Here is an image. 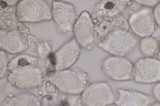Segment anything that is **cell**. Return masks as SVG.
I'll return each mask as SVG.
<instances>
[{"mask_svg":"<svg viewBox=\"0 0 160 106\" xmlns=\"http://www.w3.org/2000/svg\"><path fill=\"white\" fill-rule=\"evenodd\" d=\"M102 39L98 46L112 56L119 57L129 53L138 42L128 31L120 29L112 30Z\"/></svg>","mask_w":160,"mask_h":106,"instance_id":"obj_1","label":"cell"},{"mask_svg":"<svg viewBox=\"0 0 160 106\" xmlns=\"http://www.w3.org/2000/svg\"><path fill=\"white\" fill-rule=\"evenodd\" d=\"M52 82L62 92L75 95L81 94L89 85L86 73L77 68L59 71Z\"/></svg>","mask_w":160,"mask_h":106,"instance_id":"obj_2","label":"cell"},{"mask_svg":"<svg viewBox=\"0 0 160 106\" xmlns=\"http://www.w3.org/2000/svg\"><path fill=\"white\" fill-rule=\"evenodd\" d=\"M117 96V91L108 82H100L89 85L81 97L84 106H106L114 103Z\"/></svg>","mask_w":160,"mask_h":106,"instance_id":"obj_3","label":"cell"},{"mask_svg":"<svg viewBox=\"0 0 160 106\" xmlns=\"http://www.w3.org/2000/svg\"><path fill=\"white\" fill-rule=\"evenodd\" d=\"M16 16L20 21L37 22L50 19L52 13L48 4L42 0H24L17 5Z\"/></svg>","mask_w":160,"mask_h":106,"instance_id":"obj_4","label":"cell"},{"mask_svg":"<svg viewBox=\"0 0 160 106\" xmlns=\"http://www.w3.org/2000/svg\"><path fill=\"white\" fill-rule=\"evenodd\" d=\"M103 71L110 79L116 81L134 80V65L123 57L110 56L102 63Z\"/></svg>","mask_w":160,"mask_h":106,"instance_id":"obj_5","label":"cell"},{"mask_svg":"<svg viewBox=\"0 0 160 106\" xmlns=\"http://www.w3.org/2000/svg\"><path fill=\"white\" fill-rule=\"evenodd\" d=\"M134 80L150 84L160 82V60L152 57L139 59L134 65Z\"/></svg>","mask_w":160,"mask_h":106,"instance_id":"obj_6","label":"cell"},{"mask_svg":"<svg viewBox=\"0 0 160 106\" xmlns=\"http://www.w3.org/2000/svg\"><path fill=\"white\" fill-rule=\"evenodd\" d=\"M35 67L28 65L13 69L8 76V81L20 88L29 89L37 86L42 79L39 71Z\"/></svg>","mask_w":160,"mask_h":106,"instance_id":"obj_7","label":"cell"},{"mask_svg":"<svg viewBox=\"0 0 160 106\" xmlns=\"http://www.w3.org/2000/svg\"><path fill=\"white\" fill-rule=\"evenodd\" d=\"M155 21L152 10L144 8L132 14L128 20L130 27L137 35L150 37L155 30Z\"/></svg>","mask_w":160,"mask_h":106,"instance_id":"obj_8","label":"cell"},{"mask_svg":"<svg viewBox=\"0 0 160 106\" xmlns=\"http://www.w3.org/2000/svg\"><path fill=\"white\" fill-rule=\"evenodd\" d=\"M52 14L59 30L71 31L73 29L77 19L74 8L72 4L63 1H54Z\"/></svg>","mask_w":160,"mask_h":106,"instance_id":"obj_9","label":"cell"},{"mask_svg":"<svg viewBox=\"0 0 160 106\" xmlns=\"http://www.w3.org/2000/svg\"><path fill=\"white\" fill-rule=\"evenodd\" d=\"M80 53V46L74 38L52 55V62L59 71L67 69L77 61Z\"/></svg>","mask_w":160,"mask_h":106,"instance_id":"obj_10","label":"cell"},{"mask_svg":"<svg viewBox=\"0 0 160 106\" xmlns=\"http://www.w3.org/2000/svg\"><path fill=\"white\" fill-rule=\"evenodd\" d=\"M73 30L80 47H84L94 42L95 38L94 26L88 12L84 11L81 13L76 19Z\"/></svg>","mask_w":160,"mask_h":106,"instance_id":"obj_11","label":"cell"},{"mask_svg":"<svg viewBox=\"0 0 160 106\" xmlns=\"http://www.w3.org/2000/svg\"><path fill=\"white\" fill-rule=\"evenodd\" d=\"M114 104L117 106H150L155 102L152 96L138 91L119 89Z\"/></svg>","mask_w":160,"mask_h":106,"instance_id":"obj_12","label":"cell"},{"mask_svg":"<svg viewBox=\"0 0 160 106\" xmlns=\"http://www.w3.org/2000/svg\"><path fill=\"white\" fill-rule=\"evenodd\" d=\"M9 31L1 30V48L13 54L25 50L28 47V44L25 38Z\"/></svg>","mask_w":160,"mask_h":106,"instance_id":"obj_13","label":"cell"},{"mask_svg":"<svg viewBox=\"0 0 160 106\" xmlns=\"http://www.w3.org/2000/svg\"><path fill=\"white\" fill-rule=\"evenodd\" d=\"M90 16L94 26L95 38H103L108 33L110 17L106 11L97 8L91 12Z\"/></svg>","mask_w":160,"mask_h":106,"instance_id":"obj_14","label":"cell"},{"mask_svg":"<svg viewBox=\"0 0 160 106\" xmlns=\"http://www.w3.org/2000/svg\"><path fill=\"white\" fill-rule=\"evenodd\" d=\"M3 106H42L39 99L36 96L28 94H22L7 98Z\"/></svg>","mask_w":160,"mask_h":106,"instance_id":"obj_15","label":"cell"},{"mask_svg":"<svg viewBox=\"0 0 160 106\" xmlns=\"http://www.w3.org/2000/svg\"><path fill=\"white\" fill-rule=\"evenodd\" d=\"M129 0H102L98 4V7L107 11L111 18L120 14L130 3Z\"/></svg>","mask_w":160,"mask_h":106,"instance_id":"obj_16","label":"cell"},{"mask_svg":"<svg viewBox=\"0 0 160 106\" xmlns=\"http://www.w3.org/2000/svg\"><path fill=\"white\" fill-rule=\"evenodd\" d=\"M140 47L142 53L146 57H152L159 50V42L152 37L143 38L140 42Z\"/></svg>","mask_w":160,"mask_h":106,"instance_id":"obj_17","label":"cell"},{"mask_svg":"<svg viewBox=\"0 0 160 106\" xmlns=\"http://www.w3.org/2000/svg\"><path fill=\"white\" fill-rule=\"evenodd\" d=\"M38 62V58L28 55H22L12 59L10 62L8 69L11 71L13 69L20 66L36 65Z\"/></svg>","mask_w":160,"mask_h":106,"instance_id":"obj_18","label":"cell"},{"mask_svg":"<svg viewBox=\"0 0 160 106\" xmlns=\"http://www.w3.org/2000/svg\"><path fill=\"white\" fill-rule=\"evenodd\" d=\"M17 17L12 13H6L0 18V24L3 30L11 31L17 27Z\"/></svg>","mask_w":160,"mask_h":106,"instance_id":"obj_19","label":"cell"},{"mask_svg":"<svg viewBox=\"0 0 160 106\" xmlns=\"http://www.w3.org/2000/svg\"><path fill=\"white\" fill-rule=\"evenodd\" d=\"M8 68V60L4 52H0V77L3 78L6 74Z\"/></svg>","mask_w":160,"mask_h":106,"instance_id":"obj_20","label":"cell"},{"mask_svg":"<svg viewBox=\"0 0 160 106\" xmlns=\"http://www.w3.org/2000/svg\"><path fill=\"white\" fill-rule=\"evenodd\" d=\"M152 92L155 99L160 103V82L156 83L153 86Z\"/></svg>","mask_w":160,"mask_h":106,"instance_id":"obj_21","label":"cell"},{"mask_svg":"<svg viewBox=\"0 0 160 106\" xmlns=\"http://www.w3.org/2000/svg\"><path fill=\"white\" fill-rule=\"evenodd\" d=\"M136 2L141 4L150 7L156 6L160 2V0H135Z\"/></svg>","mask_w":160,"mask_h":106,"instance_id":"obj_22","label":"cell"},{"mask_svg":"<svg viewBox=\"0 0 160 106\" xmlns=\"http://www.w3.org/2000/svg\"><path fill=\"white\" fill-rule=\"evenodd\" d=\"M152 12L156 22L160 26V2L155 6Z\"/></svg>","mask_w":160,"mask_h":106,"instance_id":"obj_23","label":"cell"},{"mask_svg":"<svg viewBox=\"0 0 160 106\" xmlns=\"http://www.w3.org/2000/svg\"><path fill=\"white\" fill-rule=\"evenodd\" d=\"M150 106H160V103L157 101L155 102Z\"/></svg>","mask_w":160,"mask_h":106,"instance_id":"obj_24","label":"cell"},{"mask_svg":"<svg viewBox=\"0 0 160 106\" xmlns=\"http://www.w3.org/2000/svg\"><path fill=\"white\" fill-rule=\"evenodd\" d=\"M159 49L160 51V40L159 42Z\"/></svg>","mask_w":160,"mask_h":106,"instance_id":"obj_25","label":"cell"}]
</instances>
